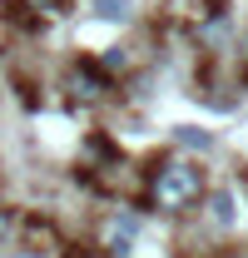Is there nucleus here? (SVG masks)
I'll return each mask as SVG.
<instances>
[{"mask_svg": "<svg viewBox=\"0 0 248 258\" xmlns=\"http://www.w3.org/2000/svg\"><path fill=\"white\" fill-rule=\"evenodd\" d=\"M144 194H149V204H154L159 214H184V209H194L209 194V184H204V169L194 159H164L149 174Z\"/></svg>", "mask_w": 248, "mask_h": 258, "instance_id": "f257e3e1", "label": "nucleus"}, {"mask_svg": "<svg viewBox=\"0 0 248 258\" xmlns=\"http://www.w3.org/2000/svg\"><path fill=\"white\" fill-rule=\"evenodd\" d=\"M109 95V75L99 60H75L65 70V99L70 104H99Z\"/></svg>", "mask_w": 248, "mask_h": 258, "instance_id": "f03ea898", "label": "nucleus"}, {"mask_svg": "<svg viewBox=\"0 0 248 258\" xmlns=\"http://www.w3.org/2000/svg\"><path fill=\"white\" fill-rule=\"evenodd\" d=\"M15 228H20V238H25L30 253H55V248H60V233H55V224H50L45 214H30L25 224H15Z\"/></svg>", "mask_w": 248, "mask_h": 258, "instance_id": "7ed1b4c3", "label": "nucleus"}, {"mask_svg": "<svg viewBox=\"0 0 248 258\" xmlns=\"http://www.w3.org/2000/svg\"><path fill=\"white\" fill-rule=\"evenodd\" d=\"M174 139H179V149H194V154H209V149H214V139H209L204 129H194V124H179Z\"/></svg>", "mask_w": 248, "mask_h": 258, "instance_id": "20e7f679", "label": "nucleus"}, {"mask_svg": "<svg viewBox=\"0 0 248 258\" xmlns=\"http://www.w3.org/2000/svg\"><path fill=\"white\" fill-rule=\"evenodd\" d=\"M90 10L99 15V20H129V10H134V0H90Z\"/></svg>", "mask_w": 248, "mask_h": 258, "instance_id": "39448f33", "label": "nucleus"}, {"mask_svg": "<svg viewBox=\"0 0 248 258\" xmlns=\"http://www.w3.org/2000/svg\"><path fill=\"white\" fill-rule=\"evenodd\" d=\"M209 219H214L218 228L233 224V194H209Z\"/></svg>", "mask_w": 248, "mask_h": 258, "instance_id": "423d86ee", "label": "nucleus"}, {"mask_svg": "<svg viewBox=\"0 0 248 258\" xmlns=\"http://www.w3.org/2000/svg\"><path fill=\"white\" fill-rule=\"evenodd\" d=\"M10 5V0H5ZM15 10H35V15H70V0H15Z\"/></svg>", "mask_w": 248, "mask_h": 258, "instance_id": "0eeeda50", "label": "nucleus"}, {"mask_svg": "<svg viewBox=\"0 0 248 258\" xmlns=\"http://www.w3.org/2000/svg\"><path fill=\"white\" fill-rule=\"evenodd\" d=\"M10 233H15V214H10V209H0V243H5Z\"/></svg>", "mask_w": 248, "mask_h": 258, "instance_id": "6e6552de", "label": "nucleus"}, {"mask_svg": "<svg viewBox=\"0 0 248 258\" xmlns=\"http://www.w3.org/2000/svg\"><path fill=\"white\" fill-rule=\"evenodd\" d=\"M243 60H248V40H243Z\"/></svg>", "mask_w": 248, "mask_h": 258, "instance_id": "1a4fd4ad", "label": "nucleus"}]
</instances>
